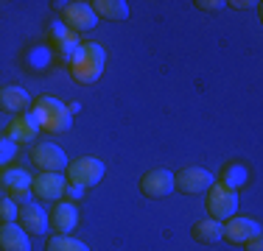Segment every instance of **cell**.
<instances>
[{
    "mask_svg": "<svg viewBox=\"0 0 263 251\" xmlns=\"http://www.w3.org/2000/svg\"><path fill=\"white\" fill-rule=\"evenodd\" d=\"M48 223H51V229H56L59 235H70V232L79 226L76 204H70V201H59V204L51 210V215H48Z\"/></svg>",
    "mask_w": 263,
    "mask_h": 251,
    "instance_id": "obj_11",
    "label": "cell"
},
{
    "mask_svg": "<svg viewBox=\"0 0 263 251\" xmlns=\"http://www.w3.org/2000/svg\"><path fill=\"white\" fill-rule=\"evenodd\" d=\"M104 61H106V53L98 42H84L73 50L70 56V75L73 81L81 87H90L101 78L104 73Z\"/></svg>",
    "mask_w": 263,
    "mask_h": 251,
    "instance_id": "obj_1",
    "label": "cell"
},
{
    "mask_svg": "<svg viewBox=\"0 0 263 251\" xmlns=\"http://www.w3.org/2000/svg\"><path fill=\"white\" fill-rule=\"evenodd\" d=\"M92 11H96L98 17H106V20H126L129 17V3L126 0H96V3H90Z\"/></svg>",
    "mask_w": 263,
    "mask_h": 251,
    "instance_id": "obj_19",
    "label": "cell"
},
{
    "mask_svg": "<svg viewBox=\"0 0 263 251\" xmlns=\"http://www.w3.org/2000/svg\"><path fill=\"white\" fill-rule=\"evenodd\" d=\"M62 17H65V23L70 25L73 31H90V28H96V23H98V14L92 11V6L90 3H67V6H62Z\"/></svg>",
    "mask_w": 263,
    "mask_h": 251,
    "instance_id": "obj_8",
    "label": "cell"
},
{
    "mask_svg": "<svg viewBox=\"0 0 263 251\" xmlns=\"http://www.w3.org/2000/svg\"><path fill=\"white\" fill-rule=\"evenodd\" d=\"M36 134H40V123H36L34 115L14 117L11 126H9V131H6V137H9L14 145H28V142L36 140Z\"/></svg>",
    "mask_w": 263,
    "mask_h": 251,
    "instance_id": "obj_13",
    "label": "cell"
},
{
    "mask_svg": "<svg viewBox=\"0 0 263 251\" xmlns=\"http://www.w3.org/2000/svg\"><path fill=\"white\" fill-rule=\"evenodd\" d=\"M196 6L202 11H221L227 3H224V0H196Z\"/></svg>",
    "mask_w": 263,
    "mask_h": 251,
    "instance_id": "obj_23",
    "label": "cell"
},
{
    "mask_svg": "<svg viewBox=\"0 0 263 251\" xmlns=\"http://www.w3.org/2000/svg\"><path fill=\"white\" fill-rule=\"evenodd\" d=\"M213 184H216V179L208 168H182L179 173H174V190L185 193V196H202Z\"/></svg>",
    "mask_w": 263,
    "mask_h": 251,
    "instance_id": "obj_4",
    "label": "cell"
},
{
    "mask_svg": "<svg viewBox=\"0 0 263 251\" xmlns=\"http://www.w3.org/2000/svg\"><path fill=\"white\" fill-rule=\"evenodd\" d=\"M140 193L146 198H152V201L171 196L174 193V173L165 171V168H154V171H148L140 179Z\"/></svg>",
    "mask_w": 263,
    "mask_h": 251,
    "instance_id": "obj_7",
    "label": "cell"
},
{
    "mask_svg": "<svg viewBox=\"0 0 263 251\" xmlns=\"http://www.w3.org/2000/svg\"><path fill=\"white\" fill-rule=\"evenodd\" d=\"M14 151H17V145L9 140V137H3V140H0V165H6V162L14 159Z\"/></svg>",
    "mask_w": 263,
    "mask_h": 251,
    "instance_id": "obj_22",
    "label": "cell"
},
{
    "mask_svg": "<svg viewBox=\"0 0 263 251\" xmlns=\"http://www.w3.org/2000/svg\"><path fill=\"white\" fill-rule=\"evenodd\" d=\"M243 246H247V251H263V235H255V237H249V240L243 243Z\"/></svg>",
    "mask_w": 263,
    "mask_h": 251,
    "instance_id": "obj_24",
    "label": "cell"
},
{
    "mask_svg": "<svg viewBox=\"0 0 263 251\" xmlns=\"http://www.w3.org/2000/svg\"><path fill=\"white\" fill-rule=\"evenodd\" d=\"M235 210H238V193L227 190L221 184H213L208 190V212L213 221H230L235 218Z\"/></svg>",
    "mask_w": 263,
    "mask_h": 251,
    "instance_id": "obj_5",
    "label": "cell"
},
{
    "mask_svg": "<svg viewBox=\"0 0 263 251\" xmlns=\"http://www.w3.org/2000/svg\"><path fill=\"white\" fill-rule=\"evenodd\" d=\"M34 117H36V123H40V129H45L48 134H65V131H70V126H73L70 109H67L62 100L51 98V95L36 98Z\"/></svg>",
    "mask_w": 263,
    "mask_h": 251,
    "instance_id": "obj_2",
    "label": "cell"
},
{
    "mask_svg": "<svg viewBox=\"0 0 263 251\" xmlns=\"http://www.w3.org/2000/svg\"><path fill=\"white\" fill-rule=\"evenodd\" d=\"M31 159H34V165L40 168L42 173H62L70 165L65 151L59 145H53V142H40V145L34 148V154H31Z\"/></svg>",
    "mask_w": 263,
    "mask_h": 251,
    "instance_id": "obj_6",
    "label": "cell"
},
{
    "mask_svg": "<svg viewBox=\"0 0 263 251\" xmlns=\"http://www.w3.org/2000/svg\"><path fill=\"white\" fill-rule=\"evenodd\" d=\"M247 181H249V171L241 162H227V165L218 171V184L233 190V193H238L241 187H247Z\"/></svg>",
    "mask_w": 263,
    "mask_h": 251,
    "instance_id": "obj_17",
    "label": "cell"
},
{
    "mask_svg": "<svg viewBox=\"0 0 263 251\" xmlns=\"http://www.w3.org/2000/svg\"><path fill=\"white\" fill-rule=\"evenodd\" d=\"M255 235H260V223L252 221V218H230L227 226H224V237L235 246H243Z\"/></svg>",
    "mask_w": 263,
    "mask_h": 251,
    "instance_id": "obj_14",
    "label": "cell"
},
{
    "mask_svg": "<svg viewBox=\"0 0 263 251\" xmlns=\"http://www.w3.org/2000/svg\"><path fill=\"white\" fill-rule=\"evenodd\" d=\"M101 179H104V162L96 159V156H81V159H73L67 165V181L76 184L79 190L96 187Z\"/></svg>",
    "mask_w": 263,
    "mask_h": 251,
    "instance_id": "obj_3",
    "label": "cell"
},
{
    "mask_svg": "<svg viewBox=\"0 0 263 251\" xmlns=\"http://www.w3.org/2000/svg\"><path fill=\"white\" fill-rule=\"evenodd\" d=\"M17 206H14V201L11 198H3L0 201V218H3V223H14V218H17Z\"/></svg>",
    "mask_w": 263,
    "mask_h": 251,
    "instance_id": "obj_21",
    "label": "cell"
},
{
    "mask_svg": "<svg viewBox=\"0 0 263 251\" xmlns=\"http://www.w3.org/2000/svg\"><path fill=\"white\" fill-rule=\"evenodd\" d=\"M193 240L202 243V246H213V243H218L224 237V223L221 221H213V218H208V221H196L191 229Z\"/></svg>",
    "mask_w": 263,
    "mask_h": 251,
    "instance_id": "obj_18",
    "label": "cell"
},
{
    "mask_svg": "<svg viewBox=\"0 0 263 251\" xmlns=\"http://www.w3.org/2000/svg\"><path fill=\"white\" fill-rule=\"evenodd\" d=\"M17 218H20V226L28 232V235H45L48 232V212H45V206H40V204H23L20 206V212H17Z\"/></svg>",
    "mask_w": 263,
    "mask_h": 251,
    "instance_id": "obj_12",
    "label": "cell"
},
{
    "mask_svg": "<svg viewBox=\"0 0 263 251\" xmlns=\"http://www.w3.org/2000/svg\"><path fill=\"white\" fill-rule=\"evenodd\" d=\"M28 103H31V98L23 87L11 84V87H3V90H0V109L9 112V115H23Z\"/></svg>",
    "mask_w": 263,
    "mask_h": 251,
    "instance_id": "obj_16",
    "label": "cell"
},
{
    "mask_svg": "<svg viewBox=\"0 0 263 251\" xmlns=\"http://www.w3.org/2000/svg\"><path fill=\"white\" fill-rule=\"evenodd\" d=\"M48 251H90V246H84L81 240L70 235H53L48 240Z\"/></svg>",
    "mask_w": 263,
    "mask_h": 251,
    "instance_id": "obj_20",
    "label": "cell"
},
{
    "mask_svg": "<svg viewBox=\"0 0 263 251\" xmlns=\"http://www.w3.org/2000/svg\"><path fill=\"white\" fill-rule=\"evenodd\" d=\"M65 184H67V179L62 173H40L31 181V193L45 201H59L65 196Z\"/></svg>",
    "mask_w": 263,
    "mask_h": 251,
    "instance_id": "obj_9",
    "label": "cell"
},
{
    "mask_svg": "<svg viewBox=\"0 0 263 251\" xmlns=\"http://www.w3.org/2000/svg\"><path fill=\"white\" fill-rule=\"evenodd\" d=\"M31 176L23 171V168H9L3 173V187L9 190V198L11 201H20V204H28V196H31Z\"/></svg>",
    "mask_w": 263,
    "mask_h": 251,
    "instance_id": "obj_10",
    "label": "cell"
},
{
    "mask_svg": "<svg viewBox=\"0 0 263 251\" xmlns=\"http://www.w3.org/2000/svg\"><path fill=\"white\" fill-rule=\"evenodd\" d=\"M0 251H31L28 232L20 223H3L0 226Z\"/></svg>",
    "mask_w": 263,
    "mask_h": 251,
    "instance_id": "obj_15",
    "label": "cell"
}]
</instances>
